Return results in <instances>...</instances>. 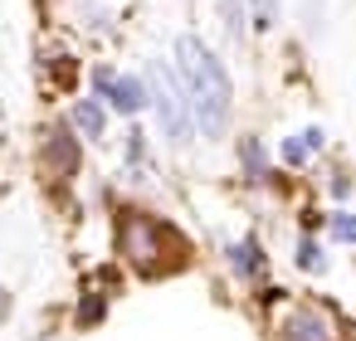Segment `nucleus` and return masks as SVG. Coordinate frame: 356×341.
<instances>
[{
    "instance_id": "4",
    "label": "nucleus",
    "mask_w": 356,
    "mask_h": 341,
    "mask_svg": "<svg viewBox=\"0 0 356 341\" xmlns=\"http://www.w3.org/2000/svg\"><path fill=\"white\" fill-rule=\"evenodd\" d=\"M332 336H337L332 331V317L322 307H312V302L293 307L283 317V326H278V341H332Z\"/></svg>"
},
{
    "instance_id": "8",
    "label": "nucleus",
    "mask_w": 356,
    "mask_h": 341,
    "mask_svg": "<svg viewBox=\"0 0 356 341\" xmlns=\"http://www.w3.org/2000/svg\"><path fill=\"white\" fill-rule=\"evenodd\" d=\"M74 127H79L83 137H103L108 117H103V108H98L93 98H79V108H74Z\"/></svg>"
},
{
    "instance_id": "16",
    "label": "nucleus",
    "mask_w": 356,
    "mask_h": 341,
    "mask_svg": "<svg viewBox=\"0 0 356 341\" xmlns=\"http://www.w3.org/2000/svg\"><path fill=\"white\" fill-rule=\"evenodd\" d=\"M10 317V288H0V322Z\"/></svg>"
},
{
    "instance_id": "2",
    "label": "nucleus",
    "mask_w": 356,
    "mask_h": 341,
    "mask_svg": "<svg viewBox=\"0 0 356 341\" xmlns=\"http://www.w3.org/2000/svg\"><path fill=\"white\" fill-rule=\"evenodd\" d=\"M147 78H152V103H156V117H161L166 142L186 147V142H191V98L176 88V78H171L166 64H152Z\"/></svg>"
},
{
    "instance_id": "12",
    "label": "nucleus",
    "mask_w": 356,
    "mask_h": 341,
    "mask_svg": "<svg viewBox=\"0 0 356 341\" xmlns=\"http://www.w3.org/2000/svg\"><path fill=\"white\" fill-rule=\"evenodd\" d=\"M332 239L356 244V215H332Z\"/></svg>"
},
{
    "instance_id": "13",
    "label": "nucleus",
    "mask_w": 356,
    "mask_h": 341,
    "mask_svg": "<svg viewBox=\"0 0 356 341\" xmlns=\"http://www.w3.org/2000/svg\"><path fill=\"white\" fill-rule=\"evenodd\" d=\"M259 30H268L273 20H278V0H254V15H249Z\"/></svg>"
},
{
    "instance_id": "15",
    "label": "nucleus",
    "mask_w": 356,
    "mask_h": 341,
    "mask_svg": "<svg viewBox=\"0 0 356 341\" xmlns=\"http://www.w3.org/2000/svg\"><path fill=\"white\" fill-rule=\"evenodd\" d=\"M79 322H88V326H93V322H103V302H98V297H88V302L79 307Z\"/></svg>"
},
{
    "instance_id": "11",
    "label": "nucleus",
    "mask_w": 356,
    "mask_h": 341,
    "mask_svg": "<svg viewBox=\"0 0 356 341\" xmlns=\"http://www.w3.org/2000/svg\"><path fill=\"white\" fill-rule=\"evenodd\" d=\"M239 156H244V166H249V176L254 181H264L268 171H264V151H259V142L249 137V142H239Z\"/></svg>"
},
{
    "instance_id": "14",
    "label": "nucleus",
    "mask_w": 356,
    "mask_h": 341,
    "mask_svg": "<svg viewBox=\"0 0 356 341\" xmlns=\"http://www.w3.org/2000/svg\"><path fill=\"white\" fill-rule=\"evenodd\" d=\"M298 147H302V151H317V147H322V127H302V132H298Z\"/></svg>"
},
{
    "instance_id": "3",
    "label": "nucleus",
    "mask_w": 356,
    "mask_h": 341,
    "mask_svg": "<svg viewBox=\"0 0 356 341\" xmlns=\"http://www.w3.org/2000/svg\"><path fill=\"white\" fill-rule=\"evenodd\" d=\"M118 239H122V253L137 263V268H156V253H161V239H171V229L161 224V219H152V215H122V229H118Z\"/></svg>"
},
{
    "instance_id": "9",
    "label": "nucleus",
    "mask_w": 356,
    "mask_h": 341,
    "mask_svg": "<svg viewBox=\"0 0 356 341\" xmlns=\"http://www.w3.org/2000/svg\"><path fill=\"white\" fill-rule=\"evenodd\" d=\"M298 268H302V273H322V268H327L322 244H317L312 234H302V239H298Z\"/></svg>"
},
{
    "instance_id": "7",
    "label": "nucleus",
    "mask_w": 356,
    "mask_h": 341,
    "mask_svg": "<svg viewBox=\"0 0 356 341\" xmlns=\"http://www.w3.org/2000/svg\"><path fill=\"white\" fill-rule=\"evenodd\" d=\"M229 268H234L239 278L264 273V249H259V239H239V244H229Z\"/></svg>"
},
{
    "instance_id": "5",
    "label": "nucleus",
    "mask_w": 356,
    "mask_h": 341,
    "mask_svg": "<svg viewBox=\"0 0 356 341\" xmlns=\"http://www.w3.org/2000/svg\"><path fill=\"white\" fill-rule=\"evenodd\" d=\"M93 83H98V93H103L122 117H137V113L147 108L142 83H137V78H127V74H122V78H113V69H98V74H93Z\"/></svg>"
},
{
    "instance_id": "10",
    "label": "nucleus",
    "mask_w": 356,
    "mask_h": 341,
    "mask_svg": "<svg viewBox=\"0 0 356 341\" xmlns=\"http://www.w3.org/2000/svg\"><path fill=\"white\" fill-rule=\"evenodd\" d=\"M225 30H229L234 44L244 40V0H225Z\"/></svg>"
},
{
    "instance_id": "6",
    "label": "nucleus",
    "mask_w": 356,
    "mask_h": 341,
    "mask_svg": "<svg viewBox=\"0 0 356 341\" xmlns=\"http://www.w3.org/2000/svg\"><path fill=\"white\" fill-rule=\"evenodd\" d=\"M44 161L54 166V176H79V142L69 137V127H54L44 137Z\"/></svg>"
},
{
    "instance_id": "1",
    "label": "nucleus",
    "mask_w": 356,
    "mask_h": 341,
    "mask_svg": "<svg viewBox=\"0 0 356 341\" xmlns=\"http://www.w3.org/2000/svg\"><path fill=\"white\" fill-rule=\"evenodd\" d=\"M176 64H181V78H186L191 117L200 122L205 137H225V127H229V103H234V88H229L225 64H220V59L210 54V44L195 40V35H181V40H176Z\"/></svg>"
}]
</instances>
